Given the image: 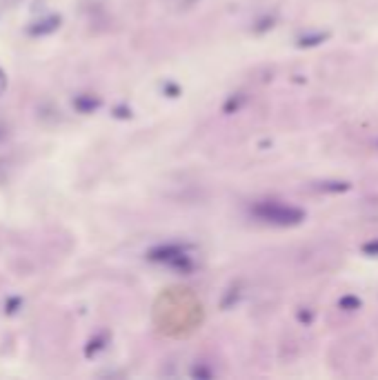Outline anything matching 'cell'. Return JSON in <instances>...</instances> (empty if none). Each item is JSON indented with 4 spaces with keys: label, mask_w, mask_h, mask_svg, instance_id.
Wrapping results in <instances>:
<instances>
[{
    "label": "cell",
    "mask_w": 378,
    "mask_h": 380,
    "mask_svg": "<svg viewBox=\"0 0 378 380\" xmlns=\"http://www.w3.org/2000/svg\"><path fill=\"white\" fill-rule=\"evenodd\" d=\"M58 18H52V20H42V23H34L32 27H29V34L32 36H40V34H45V32H52V29H56L58 25Z\"/></svg>",
    "instance_id": "cell-1"
},
{
    "label": "cell",
    "mask_w": 378,
    "mask_h": 380,
    "mask_svg": "<svg viewBox=\"0 0 378 380\" xmlns=\"http://www.w3.org/2000/svg\"><path fill=\"white\" fill-rule=\"evenodd\" d=\"M5 89H7V76L3 69H0V94H5Z\"/></svg>",
    "instance_id": "cell-2"
}]
</instances>
